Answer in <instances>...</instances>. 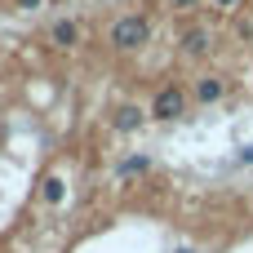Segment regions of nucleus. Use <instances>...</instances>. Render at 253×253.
I'll return each instance as SVG.
<instances>
[{"instance_id":"obj_1","label":"nucleus","mask_w":253,"mask_h":253,"mask_svg":"<svg viewBox=\"0 0 253 253\" xmlns=\"http://www.w3.org/2000/svg\"><path fill=\"white\" fill-rule=\"evenodd\" d=\"M147 40H151V22L142 13H120L107 27V49L111 53H138V49H147Z\"/></svg>"},{"instance_id":"obj_2","label":"nucleus","mask_w":253,"mask_h":253,"mask_svg":"<svg viewBox=\"0 0 253 253\" xmlns=\"http://www.w3.org/2000/svg\"><path fill=\"white\" fill-rule=\"evenodd\" d=\"M147 111H151V120H160V125H173V120H182V116L191 111V89H182L178 80H165V84L151 93Z\"/></svg>"},{"instance_id":"obj_3","label":"nucleus","mask_w":253,"mask_h":253,"mask_svg":"<svg viewBox=\"0 0 253 253\" xmlns=\"http://www.w3.org/2000/svg\"><path fill=\"white\" fill-rule=\"evenodd\" d=\"M222 98H227V76H222V71H200V76L191 80V102L213 107V102H222Z\"/></svg>"},{"instance_id":"obj_4","label":"nucleus","mask_w":253,"mask_h":253,"mask_svg":"<svg viewBox=\"0 0 253 253\" xmlns=\"http://www.w3.org/2000/svg\"><path fill=\"white\" fill-rule=\"evenodd\" d=\"M213 40H218V36H213V27L196 22V27H187V31H182V40H178V44H182V58H205V53H213Z\"/></svg>"},{"instance_id":"obj_5","label":"nucleus","mask_w":253,"mask_h":253,"mask_svg":"<svg viewBox=\"0 0 253 253\" xmlns=\"http://www.w3.org/2000/svg\"><path fill=\"white\" fill-rule=\"evenodd\" d=\"M147 120H151V111H147V107H138V102H125V107H116V116H111V129H116V133H138Z\"/></svg>"},{"instance_id":"obj_6","label":"nucleus","mask_w":253,"mask_h":253,"mask_svg":"<svg viewBox=\"0 0 253 253\" xmlns=\"http://www.w3.org/2000/svg\"><path fill=\"white\" fill-rule=\"evenodd\" d=\"M49 44H53V49H76V44H80V22H76V18H58V22L49 27Z\"/></svg>"},{"instance_id":"obj_7","label":"nucleus","mask_w":253,"mask_h":253,"mask_svg":"<svg viewBox=\"0 0 253 253\" xmlns=\"http://www.w3.org/2000/svg\"><path fill=\"white\" fill-rule=\"evenodd\" d=\"M67 200V178L62 173H44V182H40V205L44 209H58Z\"/></svg>"},{"instance_id":"obj_8","label":"nucleus","mask_w":253,"mask_h":253,"mask_svg":"<svg viewBox=\"0 0 253 253\" xmlns=\"http://www.w3.org/2000/svg\"><path fill=\"white\" fill-rule=\"evenodd\" d=\"M142 173H151V156H147V151L125 156V160L116 165V178H120V182H125V178H142Z\"/></svg>"},{"instance_id":"obj_9","label":"nucleus","mask_w":253,"mask_h":253,"mask_svg":"<svg viewBox=\"0 0 253 253\" xmlns=\"http://www.w3.org/2000/svg\"><path fill=\"white\" fill-rule=\"evenodd\" d=\"M236 36H240L245 44H253V18H249V13H240V18H236Z\"/></svg>"},{"instance_id":"obj_10","label":"nucleus","mask_w":253,"mask_h":253,"mask_svg":"<svg viewBox=\"0 0 253 253\" xmlns=\"http://www.w3.org/2000/svg\"><path fill=\"white\" fill-rule=\"evenodd\" d=\"M200 4H205V0H169L173 13H191V9H200Z\"/></svg>"},{"instance_id":"obj_11","label":"nucleus","mask_w":253,"mask_h":253,"mask_svg":"<svg viewBox=\"0 0 253 253\" xmlns=\"http://www.w3.org/2000/svg\"><path fill=\"white\" fill-rule=\"evenodd\" d=\"M209 4H213L218 13H240V4H245V0H209Z\"/></svg>"},{"instance_id":"obj_12","label":"nucleus","mask_w":253,"mask_h":253,"mask_svg":"<svg viewBox=\"0 0 253 253\" xmlns=\"http://www.w3.org/2000/svg\"><path fill=\"white\" fill-rule=\"evenodd\" d=\"M236 165H249V169H253V142H249V147H240V156H236Z\"/></svg>"},{"instance_id":"obj_13","label":"nucleus","mask_w":253,"mask_h":253,"mask_svg":"<svg viewBox=\"0 0 253 253\" xmlns=\"http://www.w3.org/2000/svg\"><path fill=\"white\" fill-rule=\"evenodd\" d=\"M13 4H18V9H22V13H31V9H40V4H44V0H13Z\"/></svg>"},{"instance_id":"obj_14","label":"nucleus","mask_w":253,"mask_h":253,"mask_svg":"<svg viewBox=\"0 0 253 253\" xmlns=\"http://www.w3.org/2000/svg\"><path fill=\"white\" fill-rule=\"evenodd\" d=\"M178 253H191V249H178Z\"/></svg>"}]
</instances>
